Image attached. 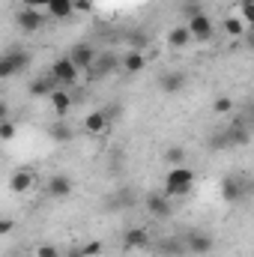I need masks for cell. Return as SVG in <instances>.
<instances>
[{
  "label": "cell",
  "instance_id": "6da1fadb",
  "mask_svg": "<svg viewBox=\"0 0 254 257\" xmlns=\"http://www.w3.org/2000/svg\"><path fill=\"white\" fill-rule=\"evenodd\" d=\"M221 197L227 203H245L254 197V177L251 174H227L221 180Z\"/></svg>",
  "mask_w": 254,
  "mask_h": 257
},
{
  "label": "cell",
  "instance_id": "7a4b0ae2",
  "mask_svg": "<svg viewBox=\"0 0 254 257\" xmlns=\"http://www.w3.org/2000/svg\"><path fill=\"white\" fill-rule=\"evenodd\" d=\"M191 189H194V171L186 168V165H180V168L168 171V180H165L162 192L168 197H186V194H191Z\"/></svg>",
  "mask_w": 254,
  "mask_h": 257
},
{
  "label": "cell",
  "instance_id": "3957f363",
  "mask_svg": "<svg viewBox=\"0 0 254 257\" xmlns=\"http://www.w3.org/2000/svg\"><path fill=\"white\" fill-rule=\"evenodd\" d=\"M30 63H33L30 51H24V48H9V51L0 57V78L6 81V78L24 75V72L30 69Z\"/></svg>",
  "mask_w": 254,
  "mask_h": 257
},
{
  "label": "cell",
  "instance_id": "277c9868",
  "mask_svg": "<svg viewBox=\"0 0 254 257\" xmlns=\"http://www.w3.org/2000/svg\"><path fill=\"white\" fill-rule=\"evenodd\" d=\"M144 209H147L153 218L165 221V218L174 215V197H168L165 192H150V194H144Z\"/></svg>",
  "mask_w": 254,
  "mask_h": 257
},
{
  "label": "cell",
  "instance_id": "5b68a950",
  "mask_svg": "<svg viewBox=\"0 0 254 257\" xmlns=\"http://www.w3.org/2000/svg\"><path fill=\"white\" fill-rule=\"evenodd\" d=\"M99 54H102V51H99L96 45H90V42H78V45H72V48H69V54H66V57L78 66L81 72H90L93 63L99 60Z\"/></svg>",
  "mask_w": 254,
  "mask_h": 257
},
{
  "label": "cell",
  "instance_id": "8992f818",
  "mask_svg": "<svg viewBox=\"0 0 254 257\" xmlns=\"http://www.w3.org/2000/svg\"><path fill=\"white\" fill-rule=\"evenodd\" d=\"M117 69H123V54H114V51H102V54H99V60L93 63V69H90V78H93V81H102V78L114 75Z\"/></svg>",
  "mask_w": 254,
  "mask_h": 257
},
{
  "label": "cell",
  "instance_id": "52a82bcc",
  "mask_svg": "<svg viewBox=\"0 0 254 257\" xmlns=\"http://www.w3.org/2000/svg\"><path fill=\"white\" fill-rule=\"evenodd\" d=\"M138 200H144V197H138V192L132 189V186H120L114 194H108V209L111 212H129V209H135L138 206Z\"/></svg>",
  "mask_w": 254,
  "mask_h": 257
},
{
  "label": "cell",
  "instance_id": "ba28073f",
  "mask_svg": "<svg viewBox=\"0 0 254 257\" xmlns=\"http://www.w3.org/2000/svg\"><path fill=\"white\" fill-rule=\"evenodd\" d=\"M45 15L39 12V9H30V6H21L18 12H15V24H18V30L21 33H39L42 27H45Z\"/></svg>",
  "mask_w": 254,
  "mask_h": 257
},
{
  "label": "cell",
  "instance_id": "9c48e42d",
  "mask_svg": "<svg viewBox=\"0 0 254 257\" xmlns=\"http://www.w3.org/2000/svg\"><path fill=\"white\" fill-rule=\"evenodd\" d=\"M186 84H189V75H186L183 69H168V72H162V75L156 78V87H159L165 96H174V93L186 90Z\"/></svg>",
  "mask_w": 254,
  "mask_h": 257
},
{
  "label": "cell",
  "instance_id": "30bf717a",
  "mask_svg": "<svg viewBox=\"0 0 254 257\" xmlns=\"http://www.w3.org/2000/svg\"><path fill=\"white\" fill-rule=\"evenodd\" d=\"M48 72H51V75H54L63 87H75V84H78V78H81V69L72 63L69 57H57V60L51 63V69H48Z\"/></svg>",
  "mask_w": 254,
  "mask_h": 257
},
{
  "label": "cell",
  "instance_id": "8fae6325",
  "mask_svg": "<svg viewBox=\"0 0 254 257\" xmlns=\"http://www.w3.org/2000/svg\"><path fill=\"white\" fill-rule=\"evenodd\" d=\"M186 248H189V254L194 257H206L212 248H215V239L206 233V230H191V233H186Z\"/></svg>",
  "mask_w": 254,
  "mask_h": 257
},
{
  "label": "cell",
  "instance_id": "7c38bea8",
  "mask_svg": "<svg viewBox=\"0 0 254 257\" xmlns=\"http://www.w3.org/2000/svg\"><path fill=\"white\" fill-rule=\"evenodd\" d=\"M60 87H63V84H60V81H57V78L48 72V75H42V78L30 81V84H27V93H30L33 99H51V96H54Z\"/></svg>",
  "mask_w": 254,
  "mask_h": 257
},
{
  "label": "cell",
  "instance_id": "4fadbf2b",
  "mask_svg": "<svg viewBox=\"0 0 254 257\" xmlns=\"http://www.w3.org/2000/svg\"><path fill=\"white\" fill-rule=\"evenodd\" d=\"M224 132H227V141H230V150L233 147H245L248 141H251V126H248V120H233L230 126H224Z\"/></svg>",
  "mask_w": 254,
  "mask_h": 257
},
{
  "label": "cell",
  "instance_id": "5bb4252c",
  "mask_svg": "<svg viewBox=\"0 0 254 257\" xmlns=\"http://www.w3.org/2000/svg\"><path fill=\"white\" fill-rule=\"evenodd\" d=\"M153 239L147 233V227H126L123 230V248L126 251H135V248H150Z\"/></svg>",
  "mask_w": 254,
  "mask_h": 257
},
{
  "label": "cell",
  "instance_id": "9a60e30c",
  "mask_svg": "<svg viewBox=\"0 0 254 257\" xmlns=\"http://www.w3.org/2000/svg\"><path fill=\"white\" fill-rule=\"evenodd\" d=\"M48 197H54V200H63L72 194V177L69 174H54V177H48Z\"/></svg>",
  "mask_w": 254,
  "mask_h": 257
},
{
  "label": "cell",
  "instance_id": "2e32d148",
  "mask_svg": "<svg viewBox=\"0 0 254 257\" xmlns=\"http://www.w3.org/2000/svg\"><path fill=\"white\" fill-rule=\"evenodd\" d=\"M186 24H189L194 42H206V39H212V33H215L212 21H209L206 15H194V18H191V21H186Z\"/></svg>",
  "mask_w": 254,
  "mask_h": 257
},
{
  "label": "cell",
  "instance_id": "e0dca14e",
  "mask_svg": "<svg viewBox=\"0 0 254 257\" xmlns=\"http://www.w3.org/2000/svg\"><path fill=\"white\" fill-rule=\"evenodd\" d=\"M191 42H194V36H191L189 24H180V27L168 30V45H171V48H186Z\"/></svg>",
  "mask_w": 254,
  "mask_h": 257
},
{
  "label": "cell",
  "instance_id": "ac0fdd59",
  "mask_svg": "<svg viewBox=\"0 0 254 257\" xmlns=\"http://www.w3.org/2000/svg\"><path fill=\"white\" fill-rule=\"evenodd\" d=\"M144 66H147L144 51H135V48H129L126 54H123V72H129V75H138V72H144Z\"/></svg>",
  "mask_w": 254,
  "mask_h": 257
},
{
  "label": "cell",
  "instance_id": "d6986e66",
  "mask_svg": "<svg viewBox=\"0 0 254 257\" xmlns=\"http://www.w3.org/2000/svg\"><path fill=\"white\" fill-rule=\"evenodd\" d=\"M48 105L54 108V114H57V117H66V114H69V111L75 108V99H72V96H69L66 90H57V93H54V96L48 99Z\"/></svg>",
  "mask_w": 254,
  "mask_h": 257
},
{
  "label": "cell",
  "instance_id": "ffe728a7",
  "mask_svg": "<svg viewBox=\"0 0 254 257\" xmlns=\"http://www.w3.org/2000/svg\"><path fill=\"white\" fill-rule=\"evenodd\" d=\"M45 132H48V138H51V141H57V144H69V141L75 138V128L69 126V123H63V120L51 123Z\"/></svg>",
  "mask_w": 254,
  "mask_h": 257
},
{
  "label": "cell",
  "instance_id": "44dd1931",
  "mask_svg": "<svg viewBox=\"0 0 254 257\" xmlns=\"http://www.w3.org/2000/svg\"><path fill=\"white\" fill-rule=\"evenodd\" d=\"M156 251H159L162 257H183V254H189L186 242H180V239H162V242L156 245Z\"/></svg>",
  "mask_w": 254,
  "mask_h": 257
},
{
  "label": "cell",
  "instance_id": "7402d4cb",
  "mask_svg": "<svg viewBox=\"0 0 254 257\" xmlns=\"http://www.w3.org/2000/svg\"><path fill=\"white\" fill-rule=\"evenodd\" d=\"M33 180H36V177H33V171H30V168H24V171H18V174L9 180V189H12L15 194H21V192H27V189L33 186Z\"/></svg>",
  "mask_w": 254,
  "mask_h": 257
},
{
  "label": "cell",
  "instance_id": "603a6c76",
  "mask_svg": "<svg viewBox=\"0 0 254 257\" xmlns=\"http://www.w3.org/2000/svg\"><path fill=\"white\" fill-rule=\"evenodd\" d=\"M84 128H87L90 135H99V132H105V128H108V117H105V111H93V114H87Z\"/></svg>",
  "mask_w": 254,
  "mask_h": 257
},
{
  "label": "cell",
  "instance_id": "cb8c5ba5",
  "mask_svg": "<svg viewBox=\"0 0 254 257\" xmlns=\"http://www.w3.org/2000/svg\"><path fill=\"white\" fill-rule=\"evenodd\" d=\"M72 12H75V0H51V6H48L51 18H69Z\"/></svg>",
  "mask_w": 254,
  "mask_h": 257
},
{
  "label": "cell",
  "instance_id": "d4e9b609",
  "mask_svg": "<svg viewBox=\"0 0 254 257\" xmlns=\"http://www.w3.org/2000/svg\"><path fill=\"white\" fill-rule=\"evenodd\" d=\"M221 30H224L227 36H233V39H239V36H245V21H242V18H224V24H221Z\"/></svg>",
  "mask_w": 254,
  "mask_h": 257
},
{
  "label": "cell",
  "instance_id": "484cf974",
  "mask_svg": "<svg viewBox=\"0 0 254 257\" xmlns=\"http://www.w3.org/2000/svg\"><path fill=\"white\" fill-rule=\"evenodd\" d=\"M206 147L209 150H230V141H227V132L224 128H215L209 138H206Z\"/></svg>",
  "mask_w": 254,
  "mask_h": 257
},
{
  "label": "cell",
  "instance_id": "4316f807",
  "mask_svg": "<svg viewBox=\"0 0 254 257\" xmlns=\"http://www.w3.org/2000/svg\"><path fill=\"white\" fill-rule=\"evenodd\" d=\"M165 162H168L171 168H180V165L186 162V150H183V147H168V150H165Z\"/></svg>",
  "mask_w": 254,
  "mask_h": 257
},
{
  "label": "cell",
  "instance_id": "83f0119b",
  "mask_svg": "<svg viewBox=\"0 0 254 257\" xmlns=\"http://www.w3.org/2000/svg\"><path fill=\"white\" fill-rule=\"evenodd\" d=\"M126 39H129V45H132L135 51H144V48L150 45V36H147V30H132Z\"/></svg>",
  "mask_w": 254,
  "mask_h": 257
},
{
  "label": "cell",
  "instance_id": "f1b7e54d",
  "mask_svg": "<svg viewBox=\"0 0 254 257\" xmlns=\"http://www.w3.org/2000/svg\"><path fill=\"white\" fill-rule=\"evenodd\" d=\"M233 105H236V102H233L230 96H215V99H212V111H215V114H230Z\"/></svg>",
  "mask_w": 254,
  "mask_h": 257
},
{
  "label": "cell",
  "instance_id": "f546056e",
  "mask_svg": "<svg viewBox=\"0 0 254 257\" xmlns=\"http://www.w3.org/2000/svg\"><path fill=\"white\" fill-rule=\"evenodd\" d=\"M236 9H239V18H242L245 24H251V27H254V0H239V6H236Z\"/></svg>",
  "mask_w": 254,
  "mask_h": 257
},
{
  "label": "cell",
  "instance_id": "4dcf8cb0",
  "mask_svg": "<svg viewBox=\"0 0 254 257\" xmlns=\"http://www.w3.org/2000/svg\"><path fill=\"white\" fill-rule=\"evenodd\" d=\"M183 15H186V21H191L194 15H203V6H200L197 0H186V3H183Z\"/></svg>",
  "mask_w": 254,
  "mask_h": 257
},
{
  "label": "cell",
  "instance_id": "1f68e13d",
  "mask_svg": "<svg viewBox=\"0 0 254 257\" xmlns=\"http://www.w3.org/2000/svg\"><path fill=\"white\" fill-rule=\"evenodd\" d=\"M126 168V153L123 150H111V171L117 174V171H123Z\"/></svg>",
  "mask_w": 254,
  "mask_h": 257
},
{
  "label": "cell",
  "instance_id": "d6a6232c",
  "mask_svg": "<svg viewBox=\"0 0 254 257\" xmlns=\"http://www.w3.org/2000/svg\"><path fill=\"white\" fill-rule=\"evenodd\" d=\"M0 138L3 141H12L15 138V123L12 120H0Z\"/></svg>",
  "mask_w": 254,
  "mask_h": 257
},
{
  "label": "cell",
  "instance_id": "836d02e7",
  "mask_svg": "<svg viewBox=\"0 0 254 257\" xmlns=\"http://www.w3.org/2000/svg\"><path fill=\"white\" fill-rule=\"evenodd\" d=\"M81 251H84V257H99L102 251H105V245H102V242L96 239V242H87V245H84Z\"/></svg>",
  "mask_w": 254,
  "mask_h": 257
},
{
  "label": "cell",
  "instance_id": "e575fe53",
  "mask_svg": "<svg viewBox=\"0 0 254 257\" xmlns=\"http://www.w3.org/2000/svg\"><path fill=\"white\" fill-rule=\"evenodd\" d=\"M36 257H60V248H57V245H51V242H45V245H39V248H36Z\"/></svg>",
  "mask_w": 254,
  "mask_h": 257
},
{
  "label": "cell",
  "instance_id": "d590c367",
  "mask_svg": "<svg viewBox=\"0 0 254 257\" xmlns=\"http://www.w3.org/2000/svg\"><path fill=\"white\" fill-rule=\"evenodd\" d=\"M24 6H30V9H48L51 0H24Z\"/></svg>",
  "mask_w": 254,
  "mask_h": 257
},
{
  "label": "cell",
  "instance_id": "8d00e7d4",
  "mask_svg": "<svg viewBox=\"0 0 254 257\" xmlns=\"http://www.w3.org/2000/svg\"><path fill=\"white\" fill-rule=\"evenodd\" d=\"M9 230H12V218H3V221H0V233H3V236H6V233H9Z\"/></svg>",
  "mask_w": 254,
  "mask_h": 257
},
{
  "label": "cell",
  "instance_id": "74e56055",
  "mask_svg": "<svg viewBox=\"0 0 254 257\" xmlns=\"http://www.w3.org/2000/svg\"><path fill=\"white\" fill-rule=\"evenodd\" d=\"M245 120H248V126H251V132H254V108H251V114H248Z\"/></svg>",
  "mask_w": 254,
  "mask_h": 257
}]
</instances>
